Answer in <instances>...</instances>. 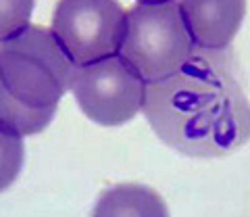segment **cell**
Wrapping results in <instances>:
<instances>
[{"instance_id": "6da1fadb", "label": "cell", "mask_w": 250, "mask_h": 217, "mask_svg": "<svg viewBox=\"0 0 250 217\" xmlns=\"http://www.w3.org/2000/svg\"><path fill=\"white\" fill-rule=\"evenodd\" d=\"M144 115L156 136L188 157H219L250 138V103L231 46L202 48L146 84Z\"/></svg>"}, {"instance_id": "7a4b0ae2", "label": "cell", "mask_w": 250, "mask_h": 217, "mask_svg": "<svg viewBox=\"0 0 250 217\" xmlns=\"http://www.w3.org/2000/svg\"><path fill=\"white\" fill-rule=\"evenodd\" d=\"M73 63L50 29L27 25L0 42V126L31 136L52 121Z\"/></svg>"}, {"instance_id": "3957f363", "label": "cell", "mask_w": 250, "mask_h": 217, "mask_svg": "<svg viewBox=\"0 0 250 217\" xmlns=\"http://www.w3.org/2000/svg\"><path fill=\"white\" fill-rule=\"evenodd\" d=\"M196 42L175 0L140 2L127 11L121 57L148 82L175 73L192 57Z\"/></svg>"}, {"instance_id": "277c9868", "label": "cell", "mask_w": 250, "mask_h": 217, "mask_svg": "<svg viewBox=\"0 0 250 217\" xmlns=\"http://www.w3.org/2000/svg\"><path fill=\"white\" fill-rule=\"evenodd\" d=\"M125 25L127 13L117 0H59L50 32L77 67L119 54Z\"/></svg>"}, {"instance_id": "5b68a950", "label": "cell", "mask_w": 250, "mask_h": 217, "mask_svg": "<svg viewBox=\"0 0 250 217\" xmlns=\"http://www.w3.org/2000/svg\"><path fill=\"white\" fill-rule=\"evenodd\" d=\"M69 88L82 111L100 126L134 119L146 100V80L121 54L73 67Z\"/></svg>"}, {"instance_id": "8992f818", "label": "cell", "mask_w": 250, "mask_h": 217, "mask_svg": "<svg viewBox=\"0 0 250 217\" xmlns=\"http://www.w3.org/2000/svg\"><path fill=\"white\" fill-rule=\"evenodd\" d=\"M182 15L196 46L228 48L246 13V0H182Z\"/></svg>"}, {"instance_id": "52a82bcc", "label": "cell", "mask_w": 250, "mask_h": 217, "mask_svg": "<svg viewBox=\"0 0 250 217\" xmlns=\"http://www.w3.org/2000/svg\"><path fill=\"white\" fill-rule=\"evenodd\" d=\"M92 217H169L159 192L142 184H119L103 192Z\"/></svg>"}, {"instance_id": "ba28073f", "label": "cell", "mask_w": 250, "mask_h": 217, "mask_svg": "<svg viewBox=\"0 0 250 217\" xmlns=\"http://www.w3.org/2000/svg\"><path fill=\"white\" fill-rule=\"evenodd\" d=\"M23 136L0 126V192L17 180L23 167Z\"/></svg>"}, {"instance_id": "9c48e42d", "label": "cell", "mask_w": 250, "mask_h": 217, "mask_svg": "<svg viewBox=\"0 0 250 217\" xmlns=\"http://www.w3.org/2000/svg\"><path fill=\"white\" fill-rule=\"evenodd\" d=\"M34 0H0V42L11 40L29 25Z\"/></svg>"}, {"instance_id": "30bf717a", "label": "cell", "mask_w": 250, "mask_h": 217, "mask_svg": "<svg viewBox=\"0 0 250 217\" xmlns=\"http://www.w3.org/2000/svg\"><path fill=\"white\" fill-rule=\"evenodd\" d=\"M138 2H163V0H138Z\"/></svg>"}]
</instances>
